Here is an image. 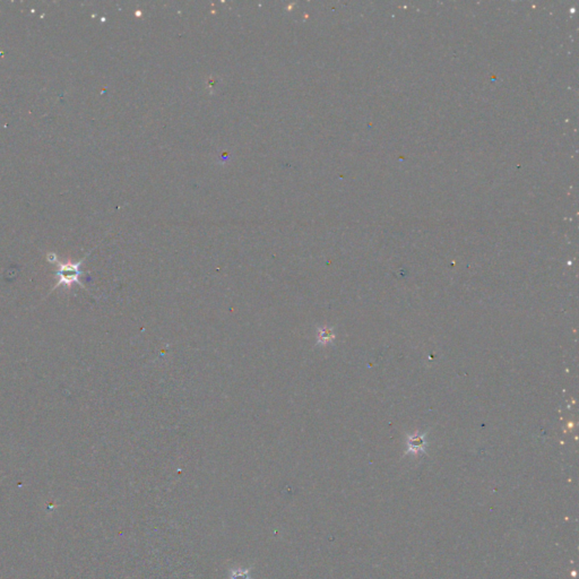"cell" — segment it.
Listing matches in <instances>:
<instances>
[{"label": "cell", "instance_id": "6da1fadb", "mask_svg": "<svg viewBox=\"0 0 579 579\" xmlns=\"http://www.w3.org/2000/svg\"><path fill=\"white\" fill-rule=\"evenodd\" d=\"M85 258L83 259L77 261V263H72V261H68V263H59L58 266H59V269H58L56 275L58 276V283L56 287L53 288L57 289L59 287H64L66 288H70L73 284L77 283L80 285L81 288L84 289V285L83 283L81 282V275H82V271H81V266L83 264Z\"/></svg>", "mask_w": 579, "mask_h": 579}, {"label": "cell", "instance_id": "7a4b0ae2", "mask_svg": "<svg viewBox=\"0 0 579 579\" xmlns=\"http://www.w3.org/2000/svg\"><path fill=\"white\" fill-rule=\"evenodd\" d=\"M424 445H425V441H424L423 436H420V434H414V436L409 438V448L411 449V451H414V452L421 451V449H423Z\"/></svg>", "mask_w": 579, "mask_h": 579}, {"label": "cell", "instance_id": "3957f363", "mask_svg": "<svg viewBox=\"0 0 579 579\" xmlns=\"http://www.w3.org/2000/svg\"><path fill=\"white\" fill-rule=\"evenodd\" d=\"M230 579H250L247 569H233L230 574Z\"/></svg>", "mask_w": 579, "mask_h": 579}, {"label": "cell", "instance_id": "277c9868", "mask_svg": "<svg viewBox=\"0 0 579 579\" xmlns=\"http://www.w3.org/2000/svg\"><path fill=\"white\" fill-rule=\"evenodd\" d=\"M319 339L322 343H330L334 339V334H332L331 330H323L320 331Z\"/></svg>", "mask_w": 579, "mask_h": 579}]
</instances>
